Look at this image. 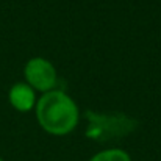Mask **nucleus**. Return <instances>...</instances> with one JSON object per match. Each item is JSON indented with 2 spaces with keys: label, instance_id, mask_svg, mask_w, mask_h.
<instances>
[{
  "label": "nucleus",
  "instance_id": "nucleus-1",
  "mask_svg": "<svg viewBox=\"0 0 161 161\" xmlns=\"http://www.w3.org/2000/svg\"><path fill=\"white\" fill-rule=\"evenodd\" d=\"M35 116L39 127L52 136L72 133L80 122L77 102L63 89H52L38 97Z\"/></svg>",
  "mask_w": 161,
  "mask_h": 161
},
{
  "label": "nucleus",
  "instance_id": "nucleus-2",
  "mask_svg": "<svg viewBox=\"0 0 161 161\" xmlns=\"http://www.w3.org/2000/svg\"><path fill=\"white\" fill-rule=\"evenodd\" d=\"M24 78L36 92H49L56 89L58 72L53 63L44 56H33L24 66Z\"/></svg>",
  "mask_w": 161,
  "mask_h": 161
},
{
  "label": "nucleus",
  "instance_id": "nucleus-3",
  "mask_svg": "<svg viewBox=\"0 0 161 161\" xmlns=\"http://www.w3.org/2000/svg\"><path fill=\"white\" fill-rule=\"evenodd\" d=\"M8 102L9 105L19 113H28L35 109L38 102V92L25 81L14 83L8 91Z\"/></svg>",
  "mask_w": 161,
  "mask_h": 161
},
{
  "label": "nucleus",
  "instance_id": "nucleus-4",
  "mask_svg": "<svg viewBox=\"0 0 161 161\" xmlns=\"http://www.w3.org/2000/svg\"><path fill=\"white\" fill-rule=\"evenodd\" d=\"M89 161H131V157L127 150L119 147H109L103 149L97 153H94Z\"/></svg>",
  "mask_w": 161,
  "mask_h": 161
},
{
  "label": "nucleus",
  "instance_id": "nucleus-5",
  "mask_svg": "<svg viewBox=\"0 0 161 161\" xmlns=\"http://www.w3.org/2000/svg\"><path fill=\"white\" fill-rule=\"evenodd\" d=\"M0 161H5V160H3V158H2V157H0Z\"/></svg>",
  "mask_w": 161,
  "mask_h": 161
}]
</instances>
